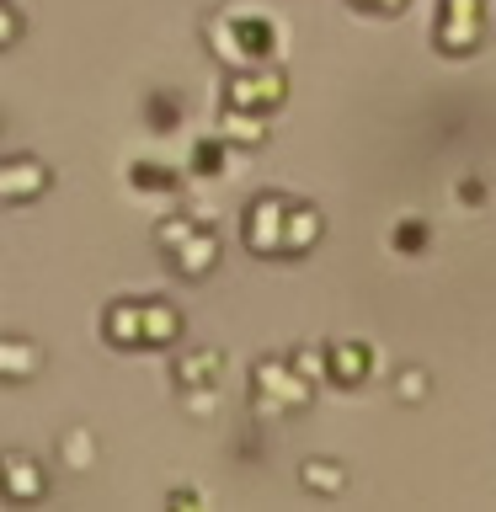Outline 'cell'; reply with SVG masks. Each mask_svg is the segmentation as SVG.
Segmentation results:
<instances>
[{
  "label": "cell",
  "instance_id": "1",
  "mask_svg": "<svg viewBox=\"0 0 496 512\" xmlns=\"http://www.w3.org/2000/svg\"><path fill=\"white\" fill-rule=\"evenodd\" d=\"M11 32H16V22H11V16H6V11H0V43H6V38H11Z\"/></svg>",
  "mask_w": 496,
  "mask_h": 512
}]
</instances>
